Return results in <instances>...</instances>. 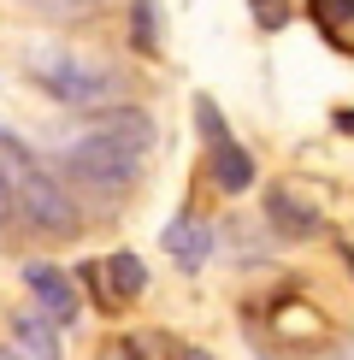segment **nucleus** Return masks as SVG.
<instances>
[{"instance_id":"4","label":"nucleus","mask_w":354,"mask_h":360,"mask_svg":"<svg viewBox=\"0 0 354 360\" xmlns=\"http://www.w3.org/2000/svg\"><path fill=\"white\" fill-rule=\"evenodd\" d=\"M36 83L48 89V95L71 101V107H88V101L107 95V77H100V71H88V65H71V59H59V65H41V71H36Z\"/></svg>"},{"instance_id":"11","label":"nucleus","mask_w":354,"mask_h":360,"mask_svg":"<svg viewBox=\"0 0 354 360\" xmlns=\"http://www.w3.org/2000/svg\"><path fill=\"white\" fill-rule=\"evenodd\" d=\"M100 130H112V136H124V142H136V148H148V142H154V124H148V112H142V107L100 112Z\"/></svg>"},{"instance_id":"9","label":"nucleus","mask_w":354,"mask_h":360,"mask_svg":"<svg viewBox=\"0 0 354 360\" xmlns=\"http://www.w3.org/2000/svg\"><path fill=\"white\" fill-rule=\"evenodd\" d=\"M313 18L343 53H354V0H313Z\"/></svg>"},{"instance_id":"8","label":"nucleus","mask_w":354,"mask_h":360,"mask_svg":"<svg viewBox=\"0 0 354 360\" xmlns=\"http://www.w3.org/2000/svg\"><path fill=\"white\" fill-rule=\"evenodd\" d=\"M159 243H166V254H171L177 266H189V272L213 260V231H206V224H195V219L166 224V236H159Z\"/></svg>"},{"instance_id":"15","label":"nucleus","mask_w":354,"mask_h":360,"mask_svg":"<svg viewBox=\"0 0 354 360\" xmlns=\"http://www.w3.org/2000/svg\"><path fill=\"white\" fill-rule=\"evenodd\" d=\"M336 130H348V136H354V107H343V112H336Z\"/></svg>"},{"instance_id":"10","label":"nucleus","mask_w":354,"mask_h":360,"mask_svg":"<svg viewBox=\"0 0 354 360\" xmlns=\"http://www.w3.org/2000/svg\"><path fill=\"white\" fill-rule=\"evenodd\" d=\"M12 331H18L24 349H36V354H59V325L48 319V313H18V319H12Z\"/></svg>"},{"instance_id":"5","label":"nucleus","mask_w":354,"mask_h":360,"mask_svg":"<svg viewBox=\"0 0 354 360\" xmlns=\"http://www.w3.org/2000/svg\"><path fill=\"white\" fill-rule=\"evenodd\" d=\"M24 283H29V295H36V307L48 313L53 325H71V319H77V290H71V283L59 278V272H53L48 260H29V266H24Z\"/></svg>"},{"instance_id":"1","label":"nucleus","mask_w":354,"mask_h":360,"mask_svg":"<svg viewBox=\"0 0 354 360\" xmlns=\"http://www.w3.org/2000/svg\"><path fill=\"white\" fill-rule=\"evenodd\" d=\"M59 166H65V177H77V184L95 189V195H124L136 184V172H142V148L112 136V130H95V136L71 142L65 154H59Z\"/></svg>"},{"instance_id":"13","label":"nucleus","mask_w":354,"mask_h":360,"mask_svg":"<svg viewBox=\"0 0 354 360\" xmlns=\"http://www.w3.org/2000/svg\"><path fill=\"white\" fill-rule=\"evenodd\" d=\"M254 24L260 30H284L289 24V0H254Z\"/></svg>"},{"instance_id":"14","label":"nucleus","mask_w":354,"mask_h":360,"mask_svg":"<svg viewBox=\"0 0 354 360\" xmlns=\"http://www.w3.org/2000/svg\"><path fill=\"white\" fill-rule=\"evenodd\" d=\"M195 118H201V130H206V142H213V136H230V130H225V118H218V107H213V101H195Z\"/></svg>"},{"instance_id":"16","label":"nucleus","mask_w":354,"mask_h":360,"mask_svg":"<svg viewBox=\"0 0 354 360\" xmlns=\"http://www.w3.org/2000/svg\"><path fill=\"white\" fill-rule=\"evenodd\" d=\"M83 6H100V0H83Z\"/></svg>"},{"instance_id":"3","label":"nucleus","mask_w":354,"mask_h":360,"mask_svg":"<svg viewBox=\"0 0 354 360\" xmlns=\"http://www.w3.org/2000/svg\"><path fill=\"white\" fill-rule=\"evenodd\" d=\"M88 290H95V302L118 313L124 302H136V295L148 290V266L136 260V254H107V260L88 266Z\"/></svg>"},{"instance_id":"7","label":"nucleus","mask_w":354,"mask_h":360,"mask_svg":"<svg viewBox=\"0 0 354 360\" xmlns=\"http://www.w3.org/2000/svg\"><path fill=\"white\" fill-rule=\"evenodd\" d=\"M206 172H213V184L225 195H242L248 184H254V154H248L242 142H230V136H213V148H206Z\"/></svg>"},{"instance_id":"12","label":"nucleus","mask_w":354,"mask_h":360,"mask_svg":"<svg viewBox=\"0 0 354 360\" xmlns=\"http://www.w3.org/2000/svg\"><path fill=\"white\" fill-rule=\"evenodd\" d=\"M130 41H136L142 53L159 48V36H154V6H148V0H136V6H130Z\"/></svg>"},{"instance_id":"6","label":"nucleus","mask_w":354,"mask_h":360,"mask_svg":"<svg viewBox=\"0 0 354 360\" xmlns=\"http://www.w3.org/2000/svg\"><path fill=\"white\" fill-rule=\"evenodd\" d=\"M266 224H272V231H284V236H295V243H307V236L324 231L319 207H307L301 195H289V189H272V195H266Z\"/></svg>"},{"instance_id":"2","label":"nucleus","mask_w":354,"mask_h":360,"mask_svg":"<svg viewBox=\"0 0 354 360\" xmlns=\"http://www.w3.org/2000/svg\"><path fill=\"white\" fill-rule=\"evenodd\" d=\"M12 207H18L24 224H36L41 236H77V224H83L77 201H71L48 172H36L24 154H18V166H12Z\"/></svg>"}]
</instances>
